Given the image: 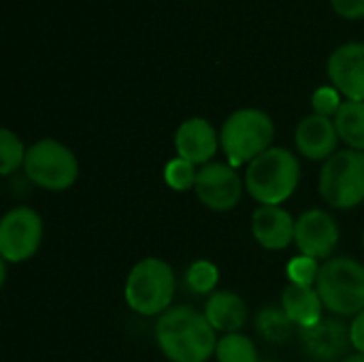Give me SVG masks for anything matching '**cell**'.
<instances>
[{"mask_svg": "<svg viewBox=\"0 0 364 362\" xmlns=\"http://www.w3.org/2000/svg\"><path fill=\"white\" fill-rule=\"evenodd\" d=\"M156 341L171 362H207L218 348L215 329L205 314L186 305L171 307L158 318Z\"/></svg>", "mask_w": 364, "mask_h": 362, "instance_id": "obj_1", "label": "cell"}, {"mask_svg": "<svg viewBox=\"0 0 364 362\" xmlns=\"http://www.w3.org/2000/svg\"><path fill=\"white\" fill-rule=\"evenodd\" d=\"M245 190L260 205L286 203L301 181L299 158L286 147H271L247 164Z\"/></svg>", "mask_w": 364, "mask_h": 362, "instance_id": "obj_2", "label": "cell"}, {"mask_svg": "<svg viewBox=\"0 0 364 362\" xmlns=\"http://www.w3.org/2000/svg\"><path fill=\"white\" fill-rule=\"evenodd\" d=\"M275 139V124L269 113L260 109H239L228 115L220 132V145L230 166L250 164L260 154L271 149Z\"/></svg>", "mask_w": 364, "mask_h": 362, "instance_id": "obj_3", "label": "cell"}, {"mask_svg": "<svg viewBox=\"0 0 364 362\" xmlns=\"http://www.w3.org/2000/svg\"><path fill=\"white\" fill-rule=\"evenodd\" d=\"M124 297L128 307L139 316H162L171 309L175 297V273L162 258H143L126 280Z\"/></svg>", "mask_w": 364, "mask_h": 362, "instance_id": "obj_4", "label": "cell"}, {"mask_svg": "<svg viewBox=\"0 0 364 362\" xmlns=\"http://www.w3.org/2000/svg\"><path fill=\"white\" fill-rule=\"evenodd\" d=\"M316 290L335 316H358L364 309V265L350 258H328L318 275Z\"/></svg>", "mask_w": 364, "mask_h": 362, "instance_id": "obj_5", "label": "cell"}, {"mask_svg": "<svg viewBox=\"0 0 364 362\" xmlns=\"http://www.w3.org/2000/svg\"><path fill=\"white\" fill-rule=\"evenodd\" d=\"M23 175L34 186L49 192L68 190L79 175V162L73 149L55 139H41L28 147Z\"/></svg>", "mask_w": 364, "mask_h": 362, "instance_id": "obj_6", "label": "cell"}, {"mask_svg": "<svg viewBox=\"0 0 364 362\" xmlns=\"http://www.w3.org/2000/svg\"><path fill=\"white\" fill-rule=\"evenodd\" d=\"M320 196L335 209H354L364 201V151L341 149L320 171Z\"/></svg>", "mask_w": 364, "mask_h": 362, "instance_id": "obj_7", "label": "cell"}, {"mask_svg": "<svg viewBox=\"0 0 364 362\" xmlns=\"http://www.w3.org/2000/svg\"><path fill=\"white\" fill-rule=\"evenodd\" d=\"M43 241V220L30 207H13L0 222V258L6 262L30 260Z\"/></svg>", "mask_w": 364, "mask_h": 362, "instance_id": "obj_8", "label": "cell"}, {"mask_svg": "<svg viewBox=\"0 0 364 362\" xmlns=\"http://www.w3.org/2000/svg\"><path fill=\"white\" fill-rule=\"evenodd\" d=\"M245 181L237 169L224 162H209L198 169L194 192L198 201L211 211H230L239 205Z\"/></svg>", "mask_w": 364, "mask_h": 362, "instance_id": "obj_9", "label": "cell"}, {"mask_svg": "<svg viewBox=\"0 0 364 362\" xmlns=\"http://www.w3.org/2000/svg\"><path fill=\"white\" fill-rule=\"evenodd\" d=\"M294 243L301 256H309L316 260L331 258L339 245V226L335 218L324 209H309L296 220Z\"/></svg>", "mask_w": 364, "mask_h": 362, "instance_id": "obj_10", "label": "cell"}, {"mask_svg": "<svg viewBox=\"0 0 364 362\" xmlns=\"http://www.w3.org/2000/svg\"><path fill=\"white\" fill-rule=\"evenodd\" d=\"M301 346L309 361L341 362L352 348L350 326L335 318H322L309 329H301Z\"/></svg>", "mask_w": 364, "mask_h": 362, "instance_id": "obj_11", "label": "cell"}, {"mask_svg": "<svg viewBox=\"0 0 364 362\" xmlns=\"http://www.w3.org/2000/svg\"><path fill=\"white\" fill-rule=\"evenodd\" d=\"M326 73L341 96L364 102V43H346L337 47L326 62Z\"/></svg>", "mask_w": 364, "mask_h": 362, "instance_id": "obj_12", "label": "cell"}, {"mask_svg": "<svg viewBox=\"0 0 364 362\" xmlns=\"http://www.w3.org/2000/svg\"><path fill=\"white\" fill-rule=\"evenodd\" d=\"M220 134L205 117H190L181 122L175 132V149L177 158L192 162L194 166H205L218 154Z\"/></svg>", "mask_w": 364, "mask_h": 362, "instance_id": "obj_13", "label": "cell"}, {"mask_svg": "<svg viewBox=\"0 0 364 362\" xmlns=\"http://www.w3.org/2000/svg\"><path fill=\"white\" fill-rule=\"evenodd\" d=\"M294 143L301 156L307 160H328L337 154L339 145V132L335 128V122L331 117L311 113L303 117L294 132Z\"/></svg>", "mask_w": 364, "mask_h": 362, "instance_id": "obj_14", "label": "cell"}, {"mask_svg": "<svg viewBox=\"0 0 364 362\" xmlns=\"http://www.w3.org/2000/svg\"><path fill=\"white\" fill-rule=\"evenodd\" d=\"M296 220L279 205H260L252 213V235L264 250L279 252L294 241Z\"/></svg>", "mask_w": 364, "mask_h": 362, "instance_id": "obj_15", "label": "cell"}, {"mask_svg": "<svg viewBox=\"0 0 364 362\" xmlns=\"http://www.w3.org/2000/svg\"><path fill=\"white\" fill-rule=\"evenodd\" d=\"M205 318L215 329V333H239L247 322V305L245 301L230 292V290H218L213 292L205 303Z\"/></svg>", "mask_w": 364, "mask_h": 362, "instance_id": "obj_16", "label": "cell"}, {"mask_svg": "<svg viewBox=\"0 0 364 362\" xmlns=\"http://www.w3.org/2000/svg\"><path fill=\"white\" fill-rule=\"evenodd\" d=\"M282 309L292 320L294 326L309 329L322 320L324 303L314 286H296L288 284L282 294Z\"/></svg>", "mask_w": 364, "mask_h": 362, "instance_id": "obj_17", "label": "cell"}, {"mask_svg": "<svg viewBox=\"0 0 364 362\" xmlns=\"http://www.w3.org/2000/svg\"><path fill=\"white\" fill-rule=\"evenodd\" d=\"M333 122L339 132V139L350 149L364 151V102L343 100Z\"/></svg>", "mask_w": 364, "mask_h": 362, "instance_id": "obj_18", "label": "cell"}, {"mask_svg": "<svg viewBox=\"0 0 364 362\" xmlns=\"http://www.w3.org/2000/svg\"><path fill=\"white\" fill-rule=\"evenodd\" d=\"M292 320L286 316V312L275 305H264L258 316H256V331L262 339L271 341V344H284L290 339L292 335Z\"/></svg>", "mask_w": 364, "mask_h": 362, "instance_id": "obj_19", "label": "cell"}, {"mask_svg": "<svg viewBox=\"0 0 364 362\" xmlns=\"http://www.w3.org/2000/svg\"><path fill=\"white\" fill-rule=\"evenodd\" d=\"M215 358L218 362H260L254 341L241 333H228L218 339Z\"/></svg>", "mask_w": 364, "mask_h": 362, "instance_id": "obj_20", "label": "cell"}, {"mask_svg": "<svg viewBox=\"0 0 364 362\" xmlns=\"http://www.w3.org/2000/svg\"><path fill=\"white\" fill-rule=\"evenodd\" d=\"M220 282V271L209 260H194L186 271V286L194 294H213Z\"/></svg>", "mask_w": 364, "mask_h": 362, "instance_id": "obj_21", "label": "cell"}, {"mask_svg": "<svg viewBox=\"0 0 364 362\" xmlns=\"http://www.w3.org/2000/svg\"><path fill=\"white\" fill-rule=\"evenodd\" d=\"M26 151L28 149L23 147L21 139L9 128H2L0 130V175L9 177L19 166H23Z\"/></svg>", "mask_w": 364, "mask_h": 362, "instance_id": "obj_22", "label": "cell"}, {"mask_svg": "<svg viewBox=\"0 0 364 362\" xmlns=\"http://www.w3.org/2000/svg\"><path fill=\"white\" fill-rule=\"evenodd\" d=\"M196 177H198V169L183 160V158H173L171 162H166L164 166V181L171 190L175 192H188L194 190L196 186Z\"/></svg>", "mask_w": 364, "mask_h": 362, "instance_id": "obj_23", "label": "cell"}, {"mask_svg": "<svg viewBox=\"0 0 364 362\" xmlns=\"http://www.w3.org/2000/svg\"><path fill=\"white\" fill-rule=\"evenodd\" d=\"M320 269H322V265L316 258L296 256V258H292L288 262L286 273H288L290 284H296V286H316L318 284Z\"/></svg>", "mask_w": 364, "mask_h": 362, "instance_id": "obj_24", "label": "cell"}, {"mask_svg": "<svg viewBox=\"0 0 364 362\" xmlns=\"http://www.w3.org/2000/svg\"><path fill=\"white\" fill-rule=\"evenodd\" d=\"M343 100H341V92L335 85H322L314 92L311 96V107L314 113L324 115V117H335L337 111L341 109Z\"/></svg>", "mask_w": 364, "mask_h": 362, "instance_id": "obj_25", "label": "cell"}, {"mask_svg": "<svg viewBox=\"0 0 364 362\" xmlns=\"http://www.w3.org/2000/svg\"><path fill=\"white\" fill-rule=\"evenodd\" d=\"M337 15L346 19H363L364 17V0H331Z\"/></svg>", "mask_w": 364, "mask_h": 362, "instance_id": "obj_26", "label": "cell"}, {"mask_svg": "<svg viewBox=\"0 0 364 362\" xmlns=\"http://www.w3.org/2000/svg\"><path fill=\"white\" fill-rule=\"evenodd\" d=\"M350 335H352V348H356V352L364 354V309L358 316H354L350 324Z\"/></svg>", "mask_w": 364, "mask_h": 362, "instance_id": "obj_27", "label": "cell"}, {"mask_svg": "<svg viewBox=\"0 0 364 362\" xmlns=\"http://www.w3.org/2000/svg\"><path fill=\"white\" fill-rule=\"evenodd\" d=\"M341 362H364V354L360 352H356V354H350V356H346Z\"/></svg>", "mask_w": 364, "mask_h": 362, "instance_id": "obj_28", "label": "cell"}, {"mask_svg": "<svg viewBox=\"0 0 364 362\" xmlns=\"http://www.w3.org/2000/svg\"><path fill=\"white\" fill-rule=\"evenodd\" d=\"M260 362H275V361H260Z\"/></svg>", "mask_w": 364, "mask_h": 362, "instance_id": "obj_29", "label": "cell"}]
</instances>
